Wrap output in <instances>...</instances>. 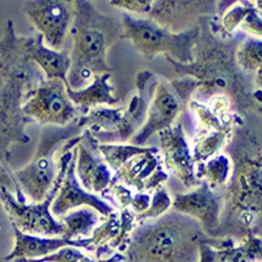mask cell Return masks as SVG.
I'll use <instances>...</instances> for the list:
<instances>
[{
  "label": "cell",
  "instance_id": "obj_8",
  "mask_svg": "<svg viewBox=\"0 0 262 262\" xmlns=\"http://www.w3.org/2000/svg\"><path fill=\"white\" fill-rule=\"evenodd\" d=\"M84 128L79 118L66 126L42 127L39 142L32 160L25 167L12 172V179L20 186L25 196L32 202L39 203L45 200L53 188V182L59 170L58 154H62L66 143L80 137Z\"/></svg>",
  "mask_w": 262,
  "mask_h": 262
},
{
  "label": "cell",
  "instance_id": "obj_5",
  "mask_svg": "<svg viewBox=\"0 0 262 262\" xmlns=\"http://www.w3.org/2000/svg\"><path fill=\"white\" fill-rule=\"evenodd\" d=\"M122 21L100 12L92 2L75 0L67 84L71 90H81L95 76L112 74L107 63V51L122 38Z\"/></svg>",
  "mask_w": 262,
  "mask_h": 262
},
{
  "label": "cell",
  "instance_id": "obj_4",
  "mask_svg": "<svg viewBox=\"0 0 262 262\" xmlns=\"http://www.w3.org/2000/svg\"><path fill=\"white\" fill-rule=\"evenodd\" d=\"M221 242L206 235L195 219L172 210L138 224L122 257L125 262H198L201 245Z\"/></svg>",
  "mask_w": 262,
  "mask_h": 262
},
{
  "label": "cell",
  "instance_id": "obj_23",
  "mask_svg": "<svg viewBox=\"0 0 262 262\" xmlns=\"http://www.w3.org/2000/svg\"><path fill=\"white\" fill-rule=\"evenodd\" d=\"M112 74L97 75L90 84L81 90H71L70 86L66 88L67 96L72 104L76 106L81 116L90 113L92 109L101 106H116L121 98L114 96V86L111 83Z\"/></svg>",
  "mask_w": 262,
  "mask_h": 262
},
{
  "label": "cell",
  "instance_id": "obj_22",
  "mask_svg": "<svg viewBox=\"0 0 262 262\" xmlns=\"http://www.w3.org/2000/svg\"><path fill=\"white\" fill-rule=\"evenodd\" d=\"M27 49L28 58L30 62L41 70L46 80L51 79H59L66 86L67 84V74H69L70 64V54L67 51L51 50L43 43V39L39 34L37 36H27Z\"/></svg>",
  "mask_w": 262,
  "mask_h": 262
},
{
  "label": "cell",
  "instance_id": "obj_15",
  "mask_svg": "<svg viewBox=\"0 0 262 262\" xmlns=\"http://www.w3.org/2000/svg\"><path fill=\"white\" fill-rule=\"evenodd\" d=\"M172 210L195 219L206 235L216 238L223 210V190H212L206 182H201L189 193L176 194Z\"/></svg>",
  "mask_w": 262,
  "mask_h": 262
},
{
  "label": "cell",
  "instance_id": "obj_14",
  "mask_svg": "<svg viewBox=\"0 0 262 262\" xmlns=\"http://www.w3.org/2000/svg\"><path fill=\"white\" fill-rule=\"evenodd\" d=\"M23 12L38 30L43 43L59 51L74 20V2L67 0H29L23 4Z\"/></svg>",
  "mask_w": 262,
  "mask_h": 262
},
{
  "label": "cell",
  "instance_id": "obj_20",
  "mask_svg": "<svg viewBox=\"0 0 262 262\" xmlns=\"http://www.w3.org/2000/svg\"><path fill=\"white\" fill-rule=\"evenodd\" d=\"M13 236H15V247L13 250L6 257V261H17V259L41 258L49 254H53L66 247L84 248L90 250L92 238H80V240H66L63 237H43V236L28 235L21 232L12 226Z\"/></svg>",
  "mask_w": 262,
  "mask_h": 262
},
{
  "label": "cell",
  "instance_id": "obj_33",
  "mask_svg": "<svg viewBox=\"0 0 262 262\" xmlns=\"http://www.w3.org/2000/svg\"><path fill=\"white\" fill-rule=\"evenodd\" d=\"M149 203H151V194L148 193H135L133 202H131L130 210L135 215H139L148 209Z\"/></svg>",
  "mask_w": 262,
  "mask_h": 262
},
{
  "label": "cell",
  "instance_id": "obj_30",
  "mask_svg": "<svg viewBox=\"0 0 262 262\" xmlns=\"http://www.w3.org/2000/svg\"><path fill=\"white\" fill-rule=\"evenodd\" d=\"M172 207V201H170L169 194L164 188L159 189L151 195V203H149L148 209L139 215H135V221L137 223L142 222L151 221V219H158L161 215L167 214L169 209Z\"/></svg>",
  "mask_w": 262,
  "mask_h": 262
},
{
  "label": "cell",
  "instance_id": "obj_2",
  "mask_svg": "<svg viewBox=\"0 0 262 262\" xmlns=\"http://www.w3.org/2000/svg\"><path fill=\"white\" fill-rule=\"evenodd\" d=\"M231 158V176L223 190V210L216 238L243 242L261 236L262 116H252L232 130L224 147Z\"/></svg>",
  "mask_w": 262,
  "mask_h": 262
},
{
  "label": "cell",
  "instance_id": "obj_9",
  "mask_svg": "<svg viewBox=\"0 0 262 262\" xmlns=\"http://www.w3.org/2000/svg\"><path fill=\"white\" fill-rule=\"evenodd\" d=\"M98 151L113 172V181L137 193H155L167 182L168 173L163 169V159L156 147L98 144Z\"/></svg>",
  "mask_w": 262,
  "mask_h": 262
},
{
  "label": "cell",
  "instance_id": "obj_11",
  "mask_svg": "<svg viewBox=\"0 0 262 262\" xmlns=\"http://www.w3.org/2000/svg\"><path fill=\"white\" fill-rule=\"evenodd\" d=\"M198 84L190 76L176 79L159 78L147 109L146 122L131 138V144L144 147L152 135L172 127L174 121L189 107Z\"/></svg>",
  "mask_w": 262,
  "mask_h": 262
},
{
  "label": "cell",
  "instance_id": "obj_1",
  "mask_svg": "<svg viewBox=\"0 0 262 262\" xmlns=\"http://www.w3.org/2000/svg\"><path fill=\"white\" fill-rule=\"evenodd\" d=\"M198 28L193 62L181 64L167 58L177 78L190 76L196 81L198 88L193 96L194 101L206 105L215 97H226L233 112L242 118L262 116V75L244 72L235 58L238 43L247 34L226 33L219 16L203 17Z\"/></svg>",
  "mask_w": 262,
  "mask_h": 262
},
{
  "label": "cell",
  "instance_id": "obj_16",
  "mask_svg": "<svg viewBox=\"0 0 262 262\" xmlns=\"http://www.w3.org/2000/svg\"><path fill=\"white\" fill-rule=\"evenodd\" d=\"M75 174L81 188L88 193L101 195L113 180V172L98 151V142L88 130H83L75 146Z\"/></svg>",
  "mask_w": 262,
  "mask_h": 262
},
{
  "label": "cell",
  "instance_id": "obj_7",
  "mask_svg": "<svg viewBox=\"0 0 262 262\" xmlns=\"http://www.w3.org/2000/svg\"><path fill=\"white\" fill-rule=\"evenodd\" d=\"M80 137L69 140L59 156V170L53 182V188L45 200L39 203H27V196L17 184L13 181L15 193L9 185L0 184V203L7 212L11 226H15L21 232L43 237H62L64 226L51 214V203L59 191L64 180L70 161L74 156V147L79 143ZM13 180V179H12Z\"/></svg>",
  "mask_w": 262,
  "mask_h": 262
},
{
  "label": "cell",
  "instance_id": "obj_24",
  "mask_svg": "<svg viewBox=\"0 0 262 262\" xmlns=\"http://www.w3.org/2000/svg\"><path fill=\"white\" fill-rule=\"evenodd\" d=\"M104 217L95 209L88 206H81L78 209L71 210L66 215L59 217V222L64 226L63 238L66 240H80L91 237L96 227L101 223Z\"/></svg>",
  "mask_w": 262,
  "mask_h": 262
},
{
  "label": "cell",
  "instance_id": "obj_31",
  "mask_svg": "<svg viewBox=\"0 0 262 262\" xmlns=\"http://www.w3.org/2000/svg\"><path fill=\"white\" fill-rule=\"evenodd\" d=\"M261 2H257L256 8L244 18L240 28L243 29V33L247 36L259 38L262 36V21H261Z\"/></svg>",
  "mask_w": 262,
  "mask_h": 262
},
{
  "label": "cell",
  "instance_id": "obj_13",
  "mask_svg": "<svg viewBox=\"0 0 262 262\" xmlns=\"http://www.w3.org/2000/svg\"><path fill=\"white\" fill-rule=\"evenodd\" d=\"M233 2L194 0V2H172L159 0L152 3L147 18L170 33H182L195 28L203 17L219 16L232 6Z\"/></svg>",
  "mask_w": 262,
  "mask_h": 262
},
{
  "label": "cell",
  "instance_id": "obj_26",
  "mask_svg": "<svg viewBox=\"0 0 262 262\" xmlns=\"http://www.w3.org/2000/svg\"><path fill=\"white\" fill-rule=\"evenodd\" d=\"M232 131H196V138L194 140L193 160L195 164L205 163L210 158L215 156L222 148L228 143Z\"/></svg>",
  "mask_w": 262,
  "mask_h": 262
},
{
  "label": "cell",
  "instance_id": "obj_6",
  "mask_svg": "<svg viewBox=\"0 0 262 262\" xmlns=\"http://www.w3.org/2000/svg\"><path fill=\"white\" fill-rule=\"evenodd\" d=\"M159 75L143 70L137 75L138 95L126 107H96L79 117L84 130L93 135L98 144H123L144 125L152 93L159 81Z\"/></svg>",
  "mask_w": 262,
  "mask_h": 262
},
{
  "label": "cell",
  "instance_id": "obj_12",
  "mask_svg": "<svg viewBox=\"0 0 262 262\" xmlns=\"http://www.w3.org/2000/svg\"><path fill=\"white\" fill-rule=\"evenodd\" d=\"M66 88L59 79L41 81L23 105L24 116L42 127L66 126L78 119L80 113L67 96Z\"/></svg>",
  "mask_w": 262,
  "mask_h": 262
},
{
  "label": "cell",
  "instance_id": "obj_28",
  "mask_svg": "<svg viewBox=\"0 0 262 262\" xmlns=\"http://www.w3.org/2000/svg\"><path fill=\"white\" fill-rule=\"evenodd\" d=\"M123 257L121 253H114L113 256L106 259H96L85 256L80 249L74 247H66L59 249L53 254H49L41 258H28L17 259L16 262H122Z\"/></svg>",
  "mask_w": 262,
  "mask_h": 262
},
{
  "label": "cell",
  "instance_id": "obj_18",
  "mask_svg": "<svg viewBox=\"0 0 262 262\" xmlns=\"http://www.w3.org/2000/svg\"><path fill=\"white\" fill-rule=\"evenodd\" d=\"M160 148L163 151V163L168 172L177 177L185 188L194 189L200 186L201 181L195 177V163L185 137L182 123L159 133Z\"/></svg>",
  "mask_w": 262,
  "mask_h": 262
},
{
  "label": "cell",
  "instance_id": "obj_21",
  "mask_svg": "<svg viewBox=\"0 0 262 262\" xmlns=\"http://www.w3.org/2000/svg\"><path fill=\"white\" fill-rule=\"evenodd\" d=\"M262 242L258 236L249 235L240 243L223 238L219 247L205 243L200 248L198 262H261Z\"/></svg>",
  "mask_w": 262,
  "mask_h": 262
},
{
  "label": "cell",
  "instance_id": "obj_17",
  "mask_svg": "<svg viewBox=\"0 0 262 262\" xmlns=\"http://www.w3.org/2000/svg\"><path fill=\"white\" fill-rule=\"evenodd\" d=\"M138 226L135 214L130 209L114 210L109 216L95 228L91 235V252H95L96 259H106L112 253L125 252L131 232Z\"/></svg>",
  "mask_w": 262,
  "mask_h": 262
},
{
  "label": "cell",
  "instance_id": "obj_29",
  "mask_svg": "<svg viewBox=\"0 0 262 262\" xmlns=\"http://www.w3.org/2000/svg\"><path fill=\"white\" fill-rule=\"evenodd\" d=\"M257 6V2H233V4L226 9L219 17L222 28L228 34H233L244 18L249 15Z\"/></svg>",
  "mask_w": 262,
  "mask_h": 262
},
{
  "label": "cell",
  "instance_id": "obj_32",
  "mask_svg": "<svg viewBox=\"0 0 262 262\" xmlns=\"http://www.w3.org/2000/svg\"><path fill=\"white\" fill-rule=\"evenodd\" d=\"M152 0H112L111 4L116 8L125 9L127 12L148 15L152 8Z\"/></svg>",
  "mask_w": 262,
  "mask_h": 262
},
{
  "label": "cell",
  "instance_id": "obj_27",
  "mask_svg": "<svg viewBox=\"0 0 262 262\" xmlns=\"http://www.w3.org/2000/svg\"><path fill=\"white\" fill-rule=\"evenodd\" d=\"M235 58L237 66L244 72L262 75V42L259 38L245 37L236 49Z\"/></svg>",
  "mask_w": 262,
  "mask_h": 262
},
{
  "label": "cell",
  "instance_id": "obj_25",
  "mask_svg": "<svg viewBox=\"0 0 262 262\" xmlns=\"http://www.w3.org/2000/svg\"><path fill=\"white\" fill-rule=\"evenodd\" d=\"M231 173V161L227 155H215L205 163L195 164V177L206 182L212 190H224Z\"/></svg>",
  "mask_w": 262,
  "mask_h": 262
},
{
  "label": "cell",
  "instance_id": "obj_3",
  "mask_svg": "<svg viewBox=\"0 0 262 262\" xmlns=\"http://www.w3.org/2000/svg\"><path fill=\"white\" fill-rule=\"evenodd\" d=\"M27 36L15 30L7 20L0 38V163L11 161L12 143H29L28 125L33 123L23 113V105L45 76L28 58Z\"/></svg>",
  "mask_w": 262,
  "mask_h": 262
},
{
  "label": "cell",
  "instance_id": "obj_19",
  "mask_svg": "<svg viewBox=\"0 0 262 262\" xmlns=\"http://www.w3.org/2000/svg\"><path fill=\"white\" fill-rule=\"evenodd\" d=\"M75 159H76V149L74 147V156L69 164L62 186L51 203V214L54 215V217H60L71 210L78 209L81 206H88V207L95 209L102 217L109 216L116 209H113L106 201L102 200L101 196L88 193L81 188V185L79 184L76 174H75Z\"/></svg>",
  "mask_w": 262,
  "mask_h": 262
},
{
  "label": "cell",
  "instance_id": "obj_10",
  "mask_svg": "<svg viewBox=\"0 0 262 262\" xmlns=\"http://www.w3.org/2000/svg\"><path fill=\"white\" fill-rule=\"evenodd\" d=\"M122 21V38L130 39L135 50L139 51L146 59L152 60L159 54L170 58L181 64H189L194 60V45L200 28L182 33H170L159 27L148 18L134 17L130 13L121 16Z\"/></svg>",
  "mask_w": 262,
  "mask_h": 262
}]
</instances>
